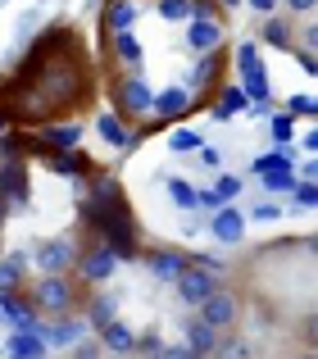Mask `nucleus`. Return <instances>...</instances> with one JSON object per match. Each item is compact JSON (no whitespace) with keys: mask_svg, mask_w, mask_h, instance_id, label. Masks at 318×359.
Returning <instances> with one entry per match:
<instances>
[{"mask_svg":"<svg viewBox=\"0 0 318 359\" xmlns=\"http://www.w3.org/2000/svg\"><path fill=\"white\" fill-rule=\"evenodd\" d=\"M114 55L127 64V69H141L146 64V50H141V36L132 32V27H123V32H114Z\"/></svg>","mask_w":318,"mask_h":359,"instance_id":"obj_14","label":"nucleus"},{"mask_svg":"<svg viewBox=\"0 0 318 359\" xmlns=\"http://www.w3.org/2000/svg\"><path fill=\"white\" fill-rule=\"evenodd\" d=\"M159 14L173 18V23H186L191 18V0H159Z\"/></svg>","mask_w":318,"mask_h":359,"instance_id":"obj_26","label":"nucleus"},{"mask_svg":"<svg viewBox=\"0 0 318 359\" xmlns=\"http://www.w3.org/2000/svg\"><path fill=\"white\" fill-rule=\"evenodd\" d=\"M96 132L109 141V146H118V150H127V146H132V132H127V128H123V123H118L114 114H100V118H96Z\"/></svg>","mask_w":318,"mask_h":359,"instance_id":"obj_16","label":"nucleus"},{"mask_svg":"<svg viewBox=\"0 0 318 359\" xmlns=\"http://www.w3.org/2000/svg\"><path fill=\"white\" fill-rule=\"evenodd\" d=\"M82 327H87V323H78L73 314H69V318L60 314L50 327H36V332L46 337V346H78V341H82Z\"/></svg>","mask_w":318,"mask_h":359,"instance_id":"obj_10","label":"nucleus"},{"mask_svg":"<svg viewBox=\"0 0 318 359\" xmlns=\"http://www.w3.org/2000/svg\"><path fill=\"white\" fill-rule=\"evenodd\" d=\"M27 305L36 309V314H73V305H78V291H73L69 273H41V282H32V291H27Z\"/></svg>","mask_w":318,"mask_h":359,"instance_id":"obj_1","label":"nucleus"},{"mask_svg":"<svg viewBox=\"0 0 318 359\" xmlns=\"http://www.w3.org/2000/svg\"><path fill=\"white\" fill-rule=\"evenodd\" d=\"M78 137H82L78 123H69V128H50V132H46V141H55L60 150H73V146H78Z\"/></svg>","mask_w":318,"mask_h":359,"instance_id":"obj_24","label":"nucleus"},{"mask_svg":"<svg viewBox=\"0 0 318 359\" xmlns=\"http://www.w3.org/2000/svg\"><path fill=\"white\" fill-rule=\"evenodd\" d=\"M132 18H137V0H114V5L105 9V27H114V32L132 27Z\"/></svg>","mask_w":318,"mask_h":359,"instance_id":"obj_18","label":"nucleus"},{"mask_svg":"<svg viewBox=\"0 0 318 359\" xmlns=\"http://www.w3.org/2000/svg\"><path fill=\"white\" fill-rule=\"evenodd\" d=\"M18 282H23V255H9V259H0V296L18 291Z\"/></svg>","mask_w":318,"mask_h":359,"instance_id":"obj_20","label":"nucleus"},{"mask_svg":"<svg viewBox=\"0 0 318 359\" xmlns=\"http://www.w3.org/2000/svg\"><path fill=\"white\" fill-rule=\"evenodd\" d=\"M250 219H259V223H273V219H282V210H277V205H255V210H250Z\"/></svg>","mask_w":318,"mask_h":359,"instance_id":"obj_33","label":"nucleus"},{"mask_svg":"<svg viewBox=\"0 0 318 359\" xmlns=\"http://www.w3.org/2000/svg\"><path fill=\"white\" fill-rule=\"evenodd\" d=\"M168 201H173V205H186V210H195V187L186 182V177H168Z\"/></svg>","mask_w":318,"mask_h":359,"instance_id":"obj_21","label":"nucleus"},{"mask_svg":"<svg viewBox=\"0 0 318 359\" xmlns=\"http://www.w3.org/2000/svg\"><path fill=\"white\" fill-rule=\"evenodd\" d=\"M291 191H296V205H314V201H318V191H314V182H296V187H291Z\"/></svg>","mask_w":318,"mask_h":359,"instance_id":"obj_34","label":"nucleus"},{"mask_svg":"<svg viewBox=\"0 0 318 359\" xmlns=\"http://www.w3.org/2000/svg\"><path fill=\"white\" fill-rule=\"evenodd\" d=\"M264 41H268V46H277V50H296V32H291V23H282V18H268V23H264Z\"/></svg>","mask_w":318,"mask_h":359,"instance_id":"obj_17","label":"nucleus"},{"mask_svg":"<svg viewBox=\"0 0 318 359\" xmlns=\"http://www.w3.org/2000/svg\"><path fill=\"white\" fill-rule=\"evenodd\" d=\"M0 128H5V114H0Z\"/></svg>","mask_w":318,"mask_h":359,"instance_id":"obj_42","label":"nucleus"},{"mask_svg":"<svg viewBox=\"0 0 318 359\" xmlns=\"http://www.w3.org/2000/svg\"><path fill=\"white\" fill-rule=\"evenodd\" d=\"M173 282H177V296H182V300H186V305H191V309L200 305V300L209 296L214 287H219V278H214V273H205L200 264H186V269L177 273Z\"/></svg>","mask_w":318,"mask_h":359,"instance_id":"obj_4","label":"nucleus"},{"mask_svg":"<svg viewBox=\"0 0 318 359\" xmlns=\"http://www.w3.org/2000/svg\"><path fill=\"white\" fill-rule=\"evenodd\" d=\"M186 105H191V91H182V87H168V91H159V96H151V109L164 114V118L186 114Z\"/></svg>","mask_w":318,"mask_h":359,"instance_id":"obj_15","label":"nucleus"},{"mask_svg":"<svg viewBox=\"0 0 318 359\" xmlns=\"http://www.w3.org/2000/svg\"><path fill=\"white\" fill-rule=\"evenodd\" d=\"M264 187H268V191H291V187H296V173H291V164H282V168H268V173H264Z\"/></svg>","mask_w":318,"mask_h":359,"instance_id":"obj_23","label":"nucleus"},{"mask_svg":"<svg viewBox=\"0 0 318 359\" xmlns=\"http://www.w3.org/2000/svg\"><path fill=\"white\" fill-rule=\"evenodd\" d=\"M246 105V91H228L223 96V105H219V118H228V114H237V109Z\"/></svg>","mask_w":318,"mask_h":359,"instance_id":"obj_31","label":"nucleus"},{"mask_svg":"<svg viewBox=\"0 0 318 359\" xmlns=\"http://www.w3.org/2000/svg\"><path fill=\"white\" fill-rule=\"evenodd\" d=\"M209 232H214V241L237 245L241 237H246V214L232 210V205H219V210H214V219H209Z\"/></svg>","mask_w":318,"mask_h":359,"instance_id":"obj_7","label":"nucleus"},{"mask_svg":"<svg viewBox=\"0 0 318 359\" xmlns=\"http://www.w3.org/2000/svg\"><path fill=\"white\" fill-rule=\"evenodd\" d=\"M250 9H259V14H273L277 0H250Z\"/></svg>","mask_w":318,"mask_h":359,"instance_id":"obj_41","label":"nucleus"},{"mask_svg":"<svg viewBox=\"0 0 318 359\" xmlns=\"http://www.w3.org/2000/svg\"><path fill=\"white\" fill-rule=\"evenodd\" d=\"M237 314H241L237 296H232V291H223V287H214L209 296L195 305V318H200V323H209L214 332H232V327H237Z\"/></svg>","mask_w":318,"mask_h":359,"instance_id":"obj_2","label":"nucleus"},{"mask_svg":"<svg viewBox=\"0 0 318 359\" xmlns=\"http://www.w3.org/2000/svg\"><path fill=\"white\" fill-rule=\"evenodd\" d=\"M105 323H114V296H96L91 300V327H105Z\"/></svg>","mask_w":318,"mask_h":359,"instance_id":"obj_22","label":"nucleus"},{"mask_svg":"<svg viewBox=\"0 0 318 359\" xmlns=\"http://www.w3.org/2000/svg\"><path fill=\"white\" fill-rule=\"evenodd\" d=\"M9 359H46V337L41 332H14L5 346Z\"/></svg>","mask_w":318,"mask_h":359,"instance_id":"obj_12","label":"nucleus"},{"mask_svg":"<svg viewBox=\"0 0 318 359\" xmlns=\"http://www.w3.org/2000/svg\"><path fill=\"white\" fill-rule=\"evenodd\" d=\"M155 359H200V355H195L191 346H159Z\"/></svg>","mask_w":318,"mask_h":359,"instance_id":"obj_32","label":"nucleus"},{"mask_svg":"<svg viewBox=\"0 0 318 359\" xmlns=\"http://www.w3.org/2000/svg\"><path fill=\"white\" fill-rule=\"evenodd\" d=\"M137 346H141L146 355H159V346H164V341H159V337H141V341H137Z\"/></svg>","mask_w":318,"mask_h":359,"instance_id":"obj_40","label":"nucleus"},{"mask_svg":"<svg viewBox=\"0 0 318 359\" xmlns=\"http://www.w3.org/2000/svg\"><path fill=\"white\" fill-rule=\"evenodd\" d=\"M100 351H114V355H132L137 351V337L127 332V323H105L100 327Z\"/></svg>","mask_w":318,"mask_h":359,"instance_id":"obj_11","label":"nucleus"},{"mask_svg":"<svg viewBox=\"0 0 318 359\" xmlns=\"http://www.w3.org/2000/svg\"><path fill=\"white\" fill-rule=\"evenodd\" d=\"M32 264L41 273H69L73 264H78V245L69 237H46V241L32 245Z\"/></svg>","mask_w":318,"mask_h":359,"instance_id":"obj_3","label":"nucleus"},{"mask_svg":"<svg viewBox=\"0 0 318 359\" xmlns=\"http://www.w3.org/2000/svg\"><path fill=\"white\" fill-rule=\"evenodd\" d=\"M114 96H118V109H123V114H146V109H151V91H146L141 78H123Z\"/></svg>","mask_w":318,"mask_h":359,"instance_id":"obj_9","label":"nucleus"},{"mask_svg":"<svg viewBox=\"0 0 318 359\" xmlns=\"http://www.w3.org/2000/svg\"><path fill=\"white\" fill-rule=\"evenodd\" d=\"M195 264H200L205 273H214V278H219V273L228 269V264H223V259H214V255H195Z\"/></svg>","mask_w":318,"mask_h":359,"instance_id":"obj_36","label":"nucleus"},{"mask_svg":"<svg viewBox=\"0 0 318 359\" xmlns=\"http://www.w3.org/2000/svg\"><path fill=\"white\" fill-rule=\"evenodd\" d=\"M282 5L291 9V14H314V5H318V0H282Z\"/></svg>","mask_w":318,"mask_h":359,"instance_id":"obj_38","label":"nucleus"},{"mask_svg":"<svg viewBox=\"0 0 318 359\" xmlns=\"http://www.w3.org/2000/svg\"><path fill=\"white\" fill-rule=\"evenodd\" d=\"M237 60H241V73H246V96L255 105H268V78H264V64H259V50L246 41L237 50Z\"/></svg>","mask_w":318,"mask_h":359,"instance_id":"obj_5","label":"nucleus"},{"mask_svg":"<svg viewBox=\"0 0 318 359\" xmlns=\"http://www.w3.org/2000/svg\"><path fill=\"white\" fill-rule=\"evenodd\" d=\"M273 137L291 146V137H296V123H291V114H273Z\"/></svg>","mask_w":318,"mask_h":359,"instance_id":"obj_30","label":"nucleus"},{"mask_svg":"<svg viewBox=\"0 0 318 359\" xmlns=\"http://www.w3.org/2000/svg\"><path fill=\"white\" fill-rule=\"evenodd\" d=\"M182 327H186V346H191L195 355H200V359H205V355H214V346H219V337H223V332H214V327H209V323H200V318H186Z\"/></svg>","mask_w":318,"mask_h":359,"instance_id":"obj_13","label":"nucleus"},{"mask_svg":"<svg viewBox=\"0 0 318 359\" xmlns=\"http://www.w3.org/2000/svg\"><path fill=\"white\" fill-rule=\"evenodd\" d=\"M151 269L159 278H177V273L186 269V255L182 250H159V255H151Z\"/></svg>","mask_w":318,"mask_h":359,"instance_id":"obj_19","label":"nucleus"},{"mask_svg":"<svg viewBox=\"0 0 318 359\" xmlns=\"http://www.w3.org/2000/svg\"><path fill=\"white\" fill-rule=\"evenodd\" d=\"M168 146H173V155H191L195 146H200V137H195V132H173V137H168Z\"/></svg>","mask_w":318,"mask_h":359,"instance_id":"obj_28","label":"nucleus"},{"mask_svg":"<svg viewBox=\"0 0 318 359\" xmlns=\"http://www.w3.org/2000/svg\"><path fill=\"white\" fill-rule=\"evenodd\" d=\"M291 109H296V114H305V118H310V114H314V100H310V96H296V100H291Z\"/></svg>","mask_w":318,"mask_h":359,"instance_id":"obj_39","label":"nucleus"},{"mask_svg":"<svg viewBox=\"0 0 318 359\" xmlns=\"http://www.w3.org/2000/svg\"><path fill=\"white\" fill-rule=\"evenodd\" d=\"M32 27H36V9L18 14V27H14V32H18V41H27V32H32Z\"/></svg>","mask_w":318,"mask_h":359,"instance_id":"obj_35","label":"nucleus"},{"mask_svg":"<svg viewBox=\"0 0 318 359\" xmlns=\"http://www.w3.org/2000/svg\"><path fill=\"white\" fill-rule=\"evenodd\" d=\"M195 155H200V164L209 168V173H219V168H223V155H219V146H205V141H200V146H195Z\"/></svg>","mask_w":318,"mask_h":359,"instance_id":"obj_29","label":"nucleus"},{"mask_svg":"<svg viewBox=\"0 0 318 359\" xmlns=\"http://www.w3.org/2000/svg\"><path fill=\"white\" fill-rule=\"evenodd\" d=\"M219 41H223V27H219V18H191V27H186V46H191L195 55H209V50H219Z\"/></svg>","mask_w":318,"mask_h":359,"instance_id":"obj_8","label":"nucleus"},{"mask_svg":"<svg viewBox=\"0 0 318 359\" xmlns=\"http://www.w3.org/2000/svg\"><path fill=\"white\" fill-rule=\"evenodd\" d=\"M214 196L228 205L232 196H241V177H237V173H219V187H214Z\"/></svg>","mask_w":318,"mask_h":359,"instance_id":"obj_27","label":"nucleus"},{"mask_svg":"<svg viewBox=\"0 0 318 359\" xmlns=\"http://www.w3.org/2000/svg\"><path fill=\"white\" fill-rule=\"evenodd\" d=\"M214 355H219V359H250V346H246V341H237V337H228V341L219 337Z\"/></svg>","mask_w":318,"mask_h":359,"instance_id":"obj_25","label":"nucleus"},{"mask_svg":"<svg viewBox=\"0 0 318 359\" xmlns=\"http://www.w3.org/2000/svg\"><path fill=\"white\" fill-rule=\"evenodd\" d=\"M114 264H118V255L109 250L105 241H100V245H91L87 255H78V273H82V282H109Z\"/></svg>","mask_w":318,"mask_h":359,"instance_id":"obj_6","label":"nucleus"},{"mask_svg":"<svg viewBox=\"0 0 318 359\" xmlns=\"http://www.w3.org/2000/svg\"><path fill=\"white\" fill-rule=\"evenodd\" d=\"M73 359H100V341H78Z\"/></svg>","mask_w":318,"mask_h":359,"instance_id":"obj_37","label":"nucleus"}]
</instances>
